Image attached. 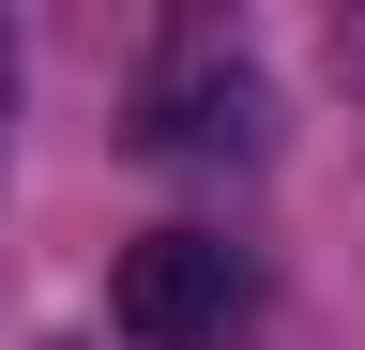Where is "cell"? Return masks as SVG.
Wrapping results in <instances>:
<instances>
[{
  "label": "cell",
  "mask_w": 365,
  "mask_h": 350,
  "mask_svg": "<svg viewBox=\"0 0 365 350\" xmlns=\"http://www.w3.org/2000/svg\"><path fill=\"white\" fill-rule=\"evenodd\" d=\"M244 304H259V259L228 229H153V244H122V274H107L122 350H228Z\"/></svg>",
  "instance_id": "1"
},
{
  "label": "cell",
  "mask_w": 365,
  "mask_h": 350,
  "mask_svg": "<svg viewBox=\"0 0 365 350\" xmlns=\"http://www.w3.org/2000/svg\"><path fill=\"white\" fill-rule=\"evenodd\" d=\"M274 138V92L244 46H168L153 92H137V153H182V168H244Z\"/></svg>",
  "instance_id": "2"
},
{
  "label": "cell",
  "mask_w": 365,
  "mask_h": 350,
  "mask_svg": "<svg viewBox=\"0 0 365 350\" xmlns=\"http://www.w3.org/2000/svg\"><path fill=\"white\" fill-rule=\"evenodd\" d=\"M0 122H16V31H0Z\"/></svg>",
  "instance_id": "3"
},
{
  "label": "cell",
  "mask_w": 365,
  "mask_h": 350,
  "mask_svg": "<svg viewBox=\"0 0 365 350\" xmlns=\"http://www.w3.org/2000/svg\"><path fill=\"white\" fill-rule=\"evenodd\" d=\"M335 61H350V76H365V31H335Z\"/></svg>",
  "instance_id": "4"
},
{
  "label": "cell",
  "mask_w": 365,
  "mask_h": 350,
  "mask_svg": "<svg viewBox=\"0 0 365 350\" xmlns=\"http://www.w3.org/2000/svg\"><path fill=\"white\" fill-rule=\"evenodd\" d=\"M46 350H76V335H46Z\"/></svg>",
  "instance_id": "5"
}]
</instances>
